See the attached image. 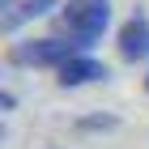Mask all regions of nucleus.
<instances>
[{
	"instance_id": "2",
	"label": "nucleus",
	"mask_w": 149,
	"mask_h": 149,
	"mask_svg": "<svg viewBox=\"0 0 149 149\" xmlns=\"http://www.w3.org/2000/svg\"><path fill=\"white\" fill-rule=\"evenodd\" d=\"M107 22H111V4L107 0H68L60 9V30L81 47H94V38H102Z\"/></svg>"
},
{
	"instance_id": "1",
	"label": "nucleus",
	"mask_w": 149,
	"mask_h": 149,
	"mask_svg": "<svg viewBox=\"0 0 149 149\" xmlns=\"http://www.w3.org/2000/svg\"><path fill=\"white\" fill-rule=\"evenodd\" d=\"M85 47L72 43V38L47 34V38H22V43L9 47V64L17 68H64L68 60H77Z\"/></svg>"
},
{
	"instance_id": "5",
	"label": "nucleus",
	"mask_w": 149,
	"mask_h": 149,
	"mask_svg": "<svg viewBox=\"0 0 149 149\" xmlns=\"http://www.w3.org/2000/svg\"><path fill=\"white\" fill-rule=\"evenodd\" d=\"M51 9H56V0H22V4H13V9L0 17V26L13 34V30H22L26 22H34V17H47Z\"/></svg>"
},
{
	"instance_id": "6",
	"label": "nucleus",
	"mask_w": 149,
	"mask_h": 149,
	"mask_svg": "<svg viewBox=\"0 0 149 149\" xmlns=\"http://www.w3.org/2000/svg\"><path fill=\"white\" fill-rule=\"evenodd\" d=\"M81 132H102V128H115V115H85V119H77Z\"/></svg>"
},
{
	"instance_id": "8",
	"label": "nucleus",
	"mask_w": 149,
	"mask_h": 149,
	"mask_svg": "<svg viewBox=\"0 0 149 149\" xmlns=\"http://www.w3.org/2000/svg\"><path fill=\"white\" fill-rule=\"evenodd\" d=\"M145 90H149V77H145Z\"/></svg>"
},
{
	"instance_id": "7",
	"label": "nucleus",
	"mask_w": 149,
	"mask_h": 149,
	"mask_svg": "<svg viewBox=\"0 0 149 149\" xmlns=\"http://www.w3.org/2000/svg\"><path fill=\"white\" fill-rule=\"evenodd\" d=\"M13 4H17V0H0V9H4V13H9V9H13Z\"/></svg>"
},
{
	"instance_id": "3",
	"label": "nucleus",
	"mask_w": 149,
	"mask_h": 149,
	"mask_svg": "<svg viewBox=\"0 0 149 149\" xmlns=\"http://www.w3.org/2000/svg\"><path fill=\"white\" fill-rule=\"evenodd\" d=\"M119 56L128 64H145L149 60V17L145 13H132L119 26Z\"/></svg>"
},
{
	"instance_id": "4",
	"label": "nucleus",
	"mask_w": 149,
	"mask_h": 149,
	"mask_svg": "<svg viewBox=\"0 0 149 149\" xmlns=\"http://www.w3.org/2000/svg\"><path fill=\"white\" fill-rule=\"evenodd\" d=\"M107 77H111L107 64L94 60V56H77V60H68L64 68H56V81L64 90H77V85H90V81H107Z\"/></svg>"
}]
</instances>
